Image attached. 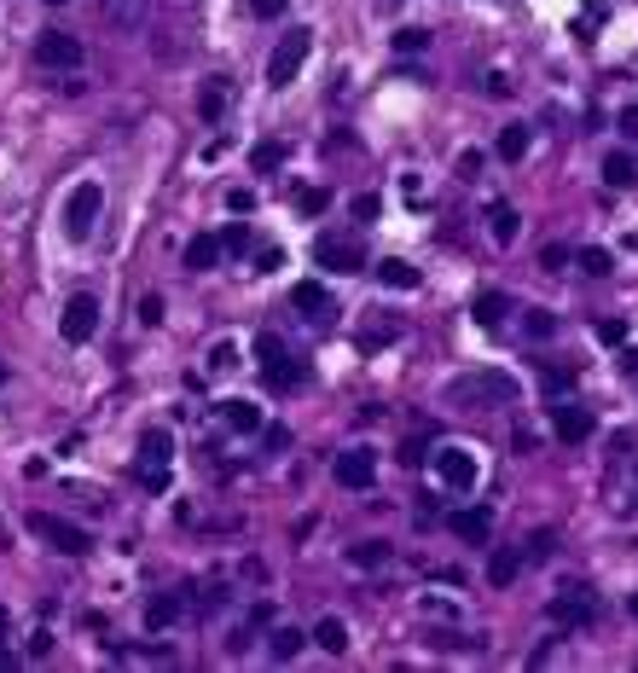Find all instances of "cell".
Wrapping results in <instances>:
<instances>
[{
  "label": "cell",
  "mask_w": 638,
  "mask_h": 673,
  "mask_svg": "<svg viewBox=\"0 0 638 673\" xmlns=\"http://www.w3.org/2000/svg\"><path fill=\"white\" fill-rule=\"evenodd\" d=\"M255 372H262V383L279 389V395H296L302 378H308V366L291 354V342H284L279 331H262V337H255Z\"/></svg>",
  "instance_id": "1"
},
{
  "label": "cell",
  "mask_w": 638,
  "mask_h": 673,
  "mask_svg": "<svg viewBox=\"0 0 638 673\" xmlns=\"http://www.w3.org/2000/svg\"><path fill=\"white\" fill-rule=\"evenodd\" d=\"M169 476H174V435L146 430L139 435V453H134V482L146 494H169Z\"/></svg>",
  "instance_id": "2"
},
{
  "label": "cell",
  "mask_w": 638,
  "mask_h": 673,
  "mask_svg": "<svg viewBox=\"0 0 638 673\" xmlns=\"http://www.w3.org/2000/svg\"><path fill=\"white\" fill-rule=\"evenodd\" d=\"M29 535L46 540V546L64 552V557H87V552H93V535H87V528H76L70 516H53V511H36V516H29Z\"/></svg>",
  "instance_id": "3"
},
{
  "label": "cell",
  "mask_w": 638,
  "mask_h": 673,
  "mask_svg": "<svg viewBox=\"0 0 638 673\" xmlns=\"http://www.w3.org/2000/svg\"><path fill=\"white\" fill-rule=\"evenodd\" d=\"M308 53H314V36H308V29H284L279 46H273V58H267V87H291L296 70L308 65Z\"/></svg>",
  "instance_id": "4"
},
{
  "label": "cell",
  "mask_w": 638,
  "mask_h": 673,
  "mask_svg": "<svg viewBox=\"0 0 638 673\" xmlns=\"http://www.w3.org/2000/svg\"><path fill=\"white\" fill-rule=\"evenodd\" d=\"M447 401L453 406H470V401H517V378L510 372H470V378H458L447 389Z\"/></svg>",
  "instance_id": "5"
},
{
  "label": "cell",
  "mask_w": 638,
  "mask_h": 673,
  "mask_svg": "<svg viewBox=\"0 0 638 673\" xmlns=\"http://www.w3.org/2000/svg\"><path fill=\"white\" fill-rule=\"evenodd\" d=\"M99 209H105V192H99V180H82V186H70V198H64V232H70V239H87V232L99 227Z\"/></svg>",
  "instance_id": "6"
},
{
  "label": "cell",
  "mask_w": 638,
  "mask_h": 673,
  "mask_svg": "<svg viewBox=\"0 0 638 673\" xmlns=\"http://www.w3.org/2000/svg\"><path fill=\"white\" fill-rule=\"evenodd\" d=\"M82 58H87V46H82V36H70V29H41L36 36V65L41 70H82Z\"/></svg>",
  "instance_id": "7"
},
{
  "label": "cell",
  "mask_w": 638,
  "mask_h": 673,
  "mask_svg": "<svg viewBox=\"0 0 638 673\" xmlns=\"http://www.w3.org/2000/svg\"><path fill=\"white\" fill-rule=\"evenodd\" d=\"M551 435H557V442H563V447H586V442H592V435H598V418H592V406H581V401H557L551 406Z\"/></svg>",
  "instance_id": "8"
},
{
  "label": "cell",
  "mask_w": 638,
  "mask_h": 673,
  "mask_svg": "<svg viewBox=\"0 0 638 673\" xmlns=\"http://www.w3.org/2000/svg\"><path fill=\"white\" fill-rule=\"evenodd\" d=\"M314 268H325V273H360L365 268V250H360V239L319 232V239H314Z\"/></svg>",
  "instance_id": "9"
},
{
  "label": "cell",
  "mask_w": 638,
  "mask_h": 673,
  "mask_svg": "<svg viewBox=\"0 0 638 673\" xmlns=\"http://www.w3.org/2000/svg\"><path fill=\"white\" fill-rule=\"evenodd\" d=\"M93 331H99V296H93V291H76L70 302H64L58 337H64V342H76V349H82V342H93Z\"/></svg>",
  "instance_id": "10"
},
{
  "label": "cell",
  "mask_w": 638,
  "mask_h": 673,
  "mask_svg": "<svg viewBox=\"0 0 638 673\" xmlns=\"http://www.w3.org/2000/svg\"><path fill=\"white\" fill-rule=\"evenodd\" d=\"M476 476H482V471H476V453L470 447H441L436 453V482H441L447 494H470Z\"/></svg>",
  "instance_id": "11"
},
{
  "label": "cell",
  "mask_w": 638,
  "mask_h": 673,
  "mask_svg": "<svg viewBox=\"0 0 638 673\" xmlns=\"http://www.w3.org/2000/svg\"><path fill=\"white\" fill-rule=\"evenodd\" d=\"M331 476H337V488H372L377 482V453L372 447H343L337 459H331Z\"/></svg>",
  "instance_id": "12"
},
{
  "label": "cell",
  "mask_w": 638,
  "mask_h": 673,
  "mask_svg": "<svg viewBox=\"0 0 638 673\" xmlns=\"http://www.w3.org/2000/svg\"><path fill=\"white\" fill-rule=\"evenodd\" d=\"M592 616H598V604H592V592H586V586H563L546 604V621H557V627H586Z\"/></svg>",
  "instance_id": "13"
},
{
  "label": "cell",
  "mask_w": 638,
  "mask_h": 673,
  "mask_svg": "<svg viewBox=\"0 0 638 673\" xmlns=\"http://www.w3.org/2000/svg\"><path fill=\"white\" fill-rule=\"evenodd\" d=\"M447 535L482 546V540L493 535V511H488V505H458V511H447Z\"/></svg>",
  "instance_id": "14"
},
{
  "label": "cell",
  "mask_w": 638,
  "mask_h": 673,
  "mask_svg": "<svg viewBox=\"0 0 638 673\" xmlns=\"http://www.w3.org/2000/svg\"><path fill=\"white\" fill-rule=\"evenodd\" d=\"M221 256H227V244H221V239H215V232H198V239H191V244H186V256H180V261H186V268H191V273H210V268H215V261H221Z\"/></svg>",
  "instance_id": "15"
},
{
  "label": "cell",
  "mask_w": 638,
  "mask_h": 673,
  "mask_svg": "<svg viewBox=\"0 0 638 673\" xmlns=\"http://www.w3.org/2000/svg\"><path fill=\"white\" fill-rule=\"evenodd\" d=\"M529 146H534V128H529V122H505V128H499V146H493V151H499V163H522V158H529Z\"/></svg>",
  "instance_id": "16"
},
{
  "label": "cell",
  "mask_w": 638,
  "mask_h": 673,
  "mask_svg": "<svg viewBox=\"0 0 638 673\" xmlns=\"http://www.w3.org/2000/svg\"><path fill=\"white\" fill-rule=\"evenodd\" d=\"M99 12H105V24H117V29H139L146 12H151V0H99Z\"/></svg>",
  "instance_id": "17"
},
{
  "label": "cell",
  "mask_w": 638,
  "mask_h": 673,
  "mask_svg": "<svg viewBox=\"0 0 638 673\" xmlns=\"http://www.w3.org/2000/svg\"><path fill=\"white\" fill-rule=\"evenodd\" d=\"M418 268H412V261H401V256H389V261H377V285L383 291H418Z\"/></svg>",
  "instance_id": "18"
},
{
  "label": "cell",
  "mask_w": 638,
  "mask_h": 673,
  "mask_svg": "<svg viewBox=\"0 0 638 673\" xmlns=\"http://www.w3.org/2000/svg\"><path fill=\"white\" fill-rule=\"evenodd\" d=\"M522 563H529V552H517V546H499V552L488 557V581L493 586H510L522 575Z\"/></svg>",
  "instance_id": "19"
},
{
  "label": "cell",
  "mask_w": 638,
  "mask_h": 673,
  "mask_svg": "<svg viewBox=\"0 0 638 673\" xmlns=\"http://www.w3.org/2000/svg\"><path fill=\"white\" fill-rule=\"evenodd\" d=\"M221 418H227V430H238V435H262L267 430L255 401H227V406H221Z\"/></svg>",
  "instance_id": "20"
},
{
  "label": "cell",
  "mask_w": 638,
  "mask_h": 673,
  "mask_svg": "<svg viewBox=\"0 0 638 673\" xmlns=\"http://www.w3.org/2000/svg\"><path fill=\"white\" fill-rule=\"evenodd\" d=\"M470 314H476V325H505V314H510V296L505 291H476V302H470Z\"/></svg>",
  "instance_id": "21"
},
{
  "label": "cell",
  "mask_w": 638,
  "mask_h": 673,
  "mask_svg": "<svg viewBox=\"0 0 638 673\" xmlns=\"http://www.w3.org/2000/svg\"><path fill=\"white\" fill-rule=\"evenodd\" d=\"M314 645L325 650V656H343L348 650V621L343 616H319L314 621Z\"/></svg>",
  "instance_id": "22"
},
{
  "label": "cell",
  "mask_w": 638,
  "mask_h": 673,
  "mask_svg": "<svg viewBox=\"0 0 638 673\" xmlns=\"http://www.w3.org/2000/svg\"><path fill=\"white\" fill-rule=\"evenodd\" d=\"M174 621H180V598H174V592H151L146 598V627L163 633V627H174Z\"/></svg>",
  "instance_id": "23"
},
{
  "label": "cell",
  "mask_w": 638,
  "mask_h": 673,
  "mask_svg": "<svg viewBox=\"0 0 638 673\" xmlns=\"http://www.w3.org/2000/svg\"><path fill=\"white\" fill-rule=\"evenodd\" d=\"M517 227H522V215L510 209V203H488V232H493V244H517Z\"/></svg>",
  "instance_id": "24"
},
{
  "label": "cell",
  "mask_w": 638,
  "mask_h": 673,
  "mask_svg": "<svg viewBox=\"0 0 638 673\" xmlns=\"http://www.w3.org/2000/svg\"><path fill=\"white\" fill-rule=\"evenodd\" d=\"M603 180H610L615 192H627V186L638 180V158L633 151H610V158H603Z\"/></svg>",
  "instance_id": "25"
},
{
  "label": "cell",
  "mask_w": 638,
  "mask_h": 673,
  "mask_svg": "<svg viewBox=\"0 0 638 673\" xmlns=\"http://www.w3.org/2000/svg\"><path fill=\"white\" fill-rule=\"evenodd\" d=\"M291 302L302 308V314H314V320L331 314V296H325V285H314V279H302V285L291 291Z\"/></svg>",
  "instance_id": "26"
},
{
  "label": "cell",
  "mask_w": 638,
  "mask_h": 673,
  "mask_svg": "<svg viewBox=\"0 0 638 673\" xmlns=\"http://www.w3.org/2000/svg\"><path fill=\"white\" fill-rule=\"evenodd\" d=\"M279 163H284V146H279V139H255V146H250V168H255V175H273Z\"/></svg>",
  "instance_id": "27"
},
{
  "label": "cell",
  "mask_w": 638,
  "mask_h": 673,
  "mask_svg": "<svg viewBox=\"0 0 638 673\" xmlns=\"http://www.w3.org/2000/svg\"><path fill=\"white\" fill-rule=\"evenodd\" d=\"M302 645H308V633H302V627H279L267 650H273V662H296V656H302Z\"/></svg>",
  "instance_id": "28"
},
{
  "label": "cell",
  "mask_w": 638,
  "mask_h": 673,
  "mask_svg": "<svg viewBox=\"0 0 638 673\" xmlns=\"http://www.w3.org/2000/svg\"><path fill=\"white\" fill-rule=\"evenodd\" d=\"M395 552L383 540H365V546H348V563H355V569H383V563H389Z\"/></svg>",
  "instance_id": "29"
},
{
  "label": "cell",
  "mask_w": 638,
  "mask_h": 673,
  "mask_svg": "<svg viewBox=\"0 0 638 673\" xmlns=\"http://www.w3.org/2000/svg\"><path fill=\"white\" fill-rule=\"evenodd\" d=\"M574 378H581L574 366H540V389H546V395H557V401L574 389Z\"/></svg>",
  "instance_id": "30"
},
{
  "label": "cell",
  "mask_w": 638,
  "mask_h": 673,
  "mask_svg": "<svg viewBox=\"0 0 638 673\" xmlns=\"http://www.w3.org/2000/svg\"><path fill=\"white\" fill-rule=\"evenodd\" d=\"M574 261H581V273H586V279H610V273H615V256H610V250H598V244H592V250H581Z\"/></svg>",
  "instance_id": "31"
},
{
  "label": "cell",
  "mask_w": 638,
  "mask_h": 673,
  "mask_svg": "<svg viewBox=\"0 0 638 673\" xmlns=\"http://www.w3.org/2000/svg\"><path fill=\"white\" fill-rule=\"evenodd\" d=\"M227 99H232V93H227V82H210V87H203V93H198V111H203V122H215L221 111H227Z\"/></svg>",
  "instance_id": "32"
},
{
  "label": "cell",
  "mask_w": 638,
  "mask_h": 673,
  "mask_svg": "<svg viewBox=\"0 0 638 673\" xmlns=\"http://www.w3.org/2000/svg\"><path fill=\"white\" fill-rule=\"evenodd\" d=\"M296 209L302 215H325L331 209V192H325V186H308V192H296Z\"/></svg>",
  "instance_id": "33"
},
{
  "label": "cell",
  "mask_w": 638,
  "mask_h": 673,
  "mask_svg": "<svg viewBox=\"0 0 638 673\" xmlns=\"http://www.w3.org/2000/svg\"><path fill=\"white\" fill-rule=\"evenodd\" d=\"M221 244H227V256H244V250H250L255 239H250V227H244V221H232L227 232H221Z\"/></svg>",
  "instance_id": "34"
},
{
  "label": "cell",
  "mask_w": 638,
  "mask_h": 673,
  "mask_svg": "<svg viewBox=\"0 0 638 673\" xmlns=\"http://www.w3.org/2000/svg\"><path fill=\"white\" fill-rule=\"evenodd\" d=\"M598 342L603 349H621L627 342V320H598Z\"/></svg>",
  "instance_id": "35"
},
{
  "label": "cell",
  "mask_w": 638,
  "mask_h": 673,
  "mask_svg": "<svg viewBox=\"0 0 638 673\" xmlns=\"http://www.w3.org/2000/svg\"><path fill=\"white\" fill-rule=\"evenodd\" d=\"M551 331H557V320L546 314V308H534V314H529V337H534V342H546Z\"/></svg>",
  "instance_id": "36"
},
{
  "label": "cell",
  "mask_w": 638,
  "mask_h": 673,
  "mask_svg": "<svg viewBox=\"0 0 638 673\" xmlns=\"http://www.w3.org/2000/svg\"><path fill=\"white\" fill-rule=\"evenodd\" d=\"M238 366V349H232V342H215V349H210V372H232Z\"/></svg>",
  "instance_id": "37"
},
{
  "label": "cell",
  "mask_w": 638,
  "mask_h": 673,
  "mask_svg": "<svg viewBox=\"0 0 638 673\" xmlns=\"http://www.w3.org/2000/svg\"><path fill=\"white\" fill-rule=\"evenodd\" d=\"M250 12L273 24V18H284V12H291V0H250Z\"/></svg>",
  "instance_id": "38"
},
{
  "label": "cell",
  "mask_w": 638,
  "mask_h": 673,
  "mask_svg": "<svg viewBox=\"0 0 638 673\" xmlns=\"http://www.w3.org/2000/svg\"><path fill=\"white\" fill-rule=\"evenodd\" d=\"M395 46H401V53H424V46H429V29H401Z\"/></svg>",
  "instance_id": "39"
},
{
  "label": "cell",
  "mask_w": 638,
  "mask_h": 673,
  "mask_svg": "<svg viewBox=\"0 0 638 673\" xmlns=\"http://www.w3.org/2000/svg\"><path fill=\"white\" fill-rule=\"evenodd\" d=\"M227 209H232V215H250V209H255V192H250V186H232V192H227Z\"/></svg>",
  "instance_id": "40"
},
{
  "label": "cell",
  "mask_w": 638,
  "mask_h": 673,
  "mask_svg": "<svg viewBox=\"0 0 638 673\" xmlns=\"http://www.w3.org/2000/svg\"><path fill=\"white\" fill-rule=\"evenodd\" d=\"M522 552H529L534 563H546V557L557 552V540H551V535H529V546H522Z\"/></svg>",
  "instance_id": "41"
},
{
  "label": "cell",
  "mask_w": 638,
  "mask_h": 673,
  "mask_svg": "<svg viewBox=\"0 0 638 673\" xmlns=\"http://www.w3.org/2000/svg\"><path fill=\"white\" fill-rule=\"evenodd\" d=\"M540 261H546V273H563L569 268V250L563 244H546V250H540Z\"/></svg>",
  "instance_id": "42"
},
{
  "label": "cell",
  "mask_w": 638,
  "mask_h": 673,
  "mask_svg": "<svg viewBox=\"0 0 638 673\" xmlns=\"http://www.w3.org/2000/svg\"><path fill=\"white\" fill-rule=\"evenodd\" d=\"M615 128L627 134V139H638V105H621V111H615Z\"/></svg>",
  "instance_id": "43"
},
{
  "label": "cell",
  "mask_w": 638,
  "mask_h": 673,
  "mask_svg": "<svg viewBox=\"0 0 638 673\" xmlns=\"http://www.w3.org/2000/svg\"><path fill=\"white\" fill-rule=\"evenodd\" d=\"M377 209H383V203H377L372 192H360V198H355V215H360V221H377Z\"/></svg>",
  "instance_id": "44"
},
{
  "label": "cell",
  "mask_w": 638,
  "mask_h": 673,
  "mask_svg": "<svg viewBox=\"0 0 638 673\" xmlns=\"http://www.w3.org/2000/svg\"><path fill=\"white\" fill-rule=\"evenodd\" d=\"M458 175H465V180L482 175V151H465V158H458Z\"/></svg>",
  "instance_id": "45"
},
{
  "label": "cell",
  "mask_w": 638,
  "mask_h": 673,
  "mask_svg": "<svg viewBox=\"0 0 638 673\" xmlns=\"http://www.w3.org/2000/svg\"><path fill=\"white\" fill-rule=\"evenodd\" d=\"M139 320H146V325L163 320V296H146V302H139Z\"/></svg>",
  "instance_id": "46"
},
{
  "label": "cell",
  "mask_w": 638,
  "mask_h": 673,
  "mask_svg": "<svg viewBox=\"0 0 638 673\" xmlns=\"http://www.w3.org/2000/svg\"><path fill=\"white\" fill-rule=\"evenodd\" d=\"M262 435H267V447H273V453H279V447H291V430H284V424H267Z\"/></svg>",
  "instance_id": "47"
},
{
  "label": "cell",
  "mask_w": 638,
  "mask_h": 673,
  "mask_svg": "<svg viewBox=\"0 0 638 673\" xmlns=\"http://www.w3.org/2000/svg\"><path fill=\"white\" fill-rule=\"evenodd\" d=\"M255 268H262V273H273V268H279V250H273V244H267V250H255Z\"/></svg>",
  "instance_id": "48"
},
{
  "label": "cell",
  "mask_w": 638,
  "mask_h": 673,
  "mask_svg": "<svg viewBox=\"0 0 638 673\" xmlns=\"http://www.w3.org/2000/svg\"><path fill=\"white\" fill-rule=\"evenodd\" d=\"M621 372H627V378L638 383V349H627V354H621Z\"/></svg>",
  "instance_id": "49"
},
{
  "label": "cell",
  "mask_w": 638,
  "mask_h": 673,
  "mask_svg": "<svg viewBox=\"0 0 638 673\" xmlns=\"http://www.w3.org/2000/svg\"><path fill=\"white\" fill-rule=\"evenodd\" d=\"M6 668H18V650H6V645H0V673H6Z\"/></svg>",
  "instance_id": "50"
},
{
  "label": "cell",
  "mask_w": 638,
  "mask_h": 673,
  "mask_svg": "<svg viewBox=\"0 0 638 673\" xmlns=\"http://www.w3.org/2000/svg\"><path fill=\"white\" fill-rule=\"evenodd\" d=\"M627 609H633V621H638V592H633V598H627Z\"/></svg>",
  "instance_id": "51"
},
{
  "label": "cell",
  "mask_w": 638,
  "mask_h": 673,
  "mask_svg": "<svg viewBox=\"0 0 638 673\" xmlns=\"http://www.w3.org/2000/svg\"><path fill=\"white\" fill-rule=\"evenodd\" d=\"M46 6H64V0H46Z\"/></svg>",
  "instance_id": "52"
}]
</instances>
